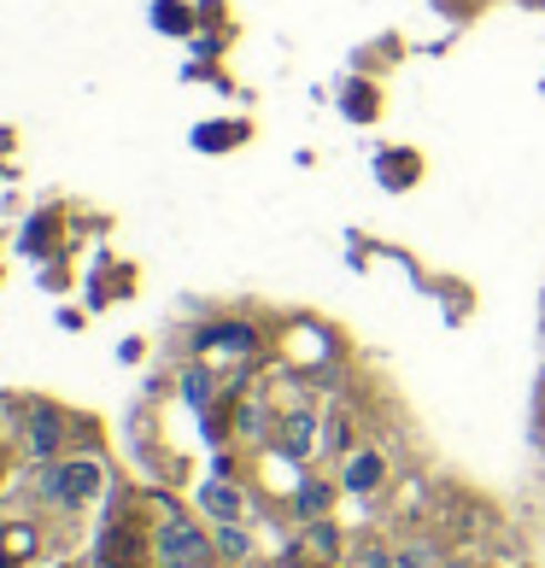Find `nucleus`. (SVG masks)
Segmentation results:
<instances>
[{"instance_id":"nucleus-1","label":"nucleus","mask_w":545,"mask_h":568,"mask_svg":"<svg viewBox=\"0 0 545 568\" xmlns=\"http://www.w3.org/2000/svg\"><path fill=\"white\" fill-rule=\"evenodd\" d=\"M159 562L164 568H205V534L188 528V521H171L159 534Z\"/></svg>"},{"instance_id":"nucleus-2","label":"nucleus","mask_w":545,"mask_h":568,"mask_svg":"<svg viewBox=\"0 0 545 568\" xmlns=\"http://www.w3.org/2000/svg\"><path fill=\"white\" fill-rule=\"evenodd\" d=\"M94 487H100V469H94V463H65V469H53V493L65 498V504L89 498Z\"/></svg>"},{"instance_id":"nucleus-3","label":"nucleus","mask_w":545,"mask_h":568,"mask_svg":"<svg viewBox=\"0 0 545 568\" xmlns=\"http://www.w3.org/2000/svg\"><path fill=\"white\" fill-rule=\"evenodd\" d=\"M200 504H205V510H212L218 521H235V516H241V498L229 493V487H205V493H200Z\"/></svg>"},{"instance_id":"nucleus-4","label":"nucleus","mask_w":545,"mask_h":568,"mask_svg":"<svg viewBox=\"0 0 545 568\" xmlns=\"http://www.w3.org/2000/svg\"><path fill=\"white\" fill-rule=\"evenodd\" d=\"M218 551H223V557H246L253 545H246V534L235 528V521H223V534H218Z\"/></svg>"},{"instance_id":"nucleus-5","label":"nucleus","mask_w":545,"mask_h":568,"mask_svg":"<svg viewBox=\"0 0 545 568\" xmlns=\"http://www.w3.org/2000/svg\"><path fill=\"white\" fill-rule=\"evenodd\" d=\"M346 480L364 493V487H375V480H382V463H375V457H359V463H352V475H346Z\"/></svg>"},{"instance_id":"nucleus-6","label":"nucleus","mask_w":545,"mask_h":568,"mask_svg":"<svg viewBox=\"0 0 545 568\" xmlns=\"http://www.w3.org/2000/svg\"><path fill=\"white\" fill-rule=\"evenodd\" d=\"M287 446L293 452H311V416H287Z\"/></svg>"},{"instance_id":"nucleus-7","label":"nucleus","mask_w":545,"mask_h":568,"mask_svg":"<svg viewBox=\"0 0 545 568\" xmlns=\"http://www.w3.org/2000/svg\"><path fill=\"white\" fill-rule=\"evenodd\" d=\"M452 568H464V562H452Z\"/></svg>"}]
</instances>
